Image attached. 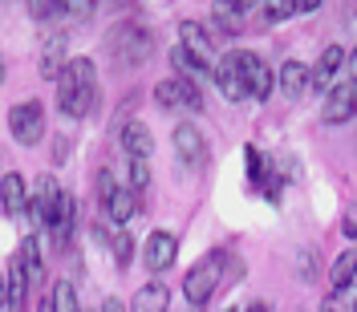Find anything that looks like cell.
Returning <instances> with one entry per match:
<instances>
[{"label": "cell", "instance_id": "obj_1", "mask_svg": "<svg viewBox=\"0 0 357 312\" xmlns=\"http://www.w3.org/2000/svg\"><path fill=\"white\" fill-rule=\"evenodd\" d=\"M93 102H98V69H93V61L77 57L57 73V106L69 118H86Z\"/></svg>", "mask_w": 357, "mask_h": 312}, {"label": "cell", "instance_id": "obj_2", "mask_svg": "<svg viewBox=\"0 0 357 312\" xmlns=\"http://www.w3.org/2000/svg\"><path fill=\"white\" fill-rule=\"evenodd\" d=\"M223 264H227L223 251L203 256L199 264L187 272V280H183V296H187L191 304H207V300L215 296V288H220V280H223Z\"/></svg>", "mask_w": 357, "mask_h": 312}, {"label": "cell", "instance_id": "obj_12", "mask_svg": "<svg viewBox=\"0 0 357 312\" xmlns=\"http://www.w3.org/2000/svg\"><path fill=\"white\" fill-rule=\"evenodd\" d=\"M175 150L187 166H203V162H207V142H203V134L195 130L191 122H183L175 130Z\"/></svg>", "mask_w": 357, "mask_h": 312}, {"label": "cell", "instance_id": "obj_27", "mask_svg": "<svg viewBox=\"0 0 357 312\" xmlns=\"http://www.w3.org/2000/svg\"><path fill=\"white\" fill-rule=\"evenodd\" d=\"M61 41H53L49 49H45V57H41V77H53L57 81V73H61Z\"/></svg>", "mask_w": 357, "mask_h": 312}, {"label": "cell", "instance_id": "obj_23", "mask_svg": "<svg viewBox=\"0 0 357 312\" xmlns=\"http://www.w3.org/2000/svg\"><path fill=\"white\" fill-rule=\"evenodd\" d=\"M256 8H260V17L272 24L289 21L292 13H296V0H256Z\"/></svg>", "mask_w": 357, "mask_h": 312}, {"label": "cell", "instance_id": "obj_17", "mask_svg": "<svg viewBox=\"0 0 357 312\" xmlns=\"http://www.w3.org/2000/svg\"><path fill=\"white\" fill-rule=\"evenodd\" d=\"M17 260H21L24 276H29V284L45 276V264H41V240H37V235H24V240H21V247H17Z\"/></svg>", "mask_w": 357, "mask_h": 312}, {"label": "cell", "instance_id": "obj_37", "mask_svg": "<svg viewBox=\"0 0 357 312\" xmlns=\"http://www.w3.org/2000/svg\"><path fill=\"white\" fill-rule=\"evenodd\" d=\"M4 300H8V292H4V280H0V309H4Z\"/></svg>", "mask_w": 357, "mask_h": 312}, {"label": "cell", "instance_id": "obj_20", "mask_svg": "<svg viewBox=\"0 0 357 312\" xmlns=\"http://www.w3.org/2000/svg\"><path fill=\"white\" fill-rule=\"evenodd\" d=\"M4 292H8V304L21 312L24 309V292H29V276H24L21 260L13 256V264H8V284H4Z\"/></svg>", "mask_w": 357, "mask_h": 312}, {"label": "cell", "instance_id": "obj_35", "mask_svg": "<svg viewBox=\"0 0 357 312\" xmlns=\"http://www.w3.org/2000/svg\"><path fill=\"white\" fill-rule=\"evenodd\" d=\"M37 312H53V300H49V296H45L41 304H37Z\"/></svg>", "mask_w": 357, "mask_h": 312}, {"label": "cell", "instance_id": "obj_36", "mask_svg": "<svg viewBox=\"0 0 357 312\" xmlns=\"http://www.w3.org/2000/svg\"><path fill=\"white\" fill-rule=\"evenodd\" d=\"M349 65H354V81H357V49H349Z\"/></svg>", "mask_w": 357, "mask_h": 312}, {"label": "cell", "instance_id": "obj_13", "mask_svg": "<svg viewBox=\"0 0 357 312\" xmlns=\"http://www.w3.org/2000/svg\"><path fill=\"white\" fill-rule=\"evenodd\" d=\"M178 256V240L171 231H155V235H146V267H155V272H167V267L175 264Z\"/></svg>", "mask_w": 357, "mask_h": 312}, {"label": "cell", "instance_id": "obj_8", "mask_svg": "<svg viewBox=\"0 0 357 312\" xmlns=\"http://www.w3.org/2000/svg\"><path fill=\"white\" fill-rule=\"evenodd\" d=\"M215 86L227 102H244L248 86H244V65H240V53H227L215 61Z\"/></svg>", "mask_w": 357, "mask_h": 312}, {"label": "cell", "instance_id": "obj_29", "mask_svg": "<svg viewBox=\"0 0 357 312\" xmlns=\"http://www.w3.org/2000/svg\"><path fill=\"white\" fill-rule=\"evenodd\" d=\"M130 251H134V240L126 231H118V235H114V260H118V267L130 264Z\"/></svg>", "mask_w": 357, "mask_h": 312}, {"label": "cell", "instance_id": "obj_34", "mask_svg": "<svg viewBox=\"0 0 357 312\" xmlns=\"http://www.w3.org/2000/svg\"><path fill=\"white\" fill-rule=\"evenodd\" d=\"M317 4H321V0H296V13H312Z\"/></svg>", "mask_w": 357, "mask_h": 312}, {"label": "cell", "instance_id": "obj_33", "mask_svg": "<svg viewBox=\"0 0 357 312\" xmlns=\"http://www.w3.org/2000/svg\"><path fill=\"white\" fill-rule=\"evenodd\" d=\"M98 312H126V309H122V300H114V296H110V300H102V309H98Z\"/></svg>", "mask_w": 357, "mask_h": 312}, {"label": "cell", "instance_id": "obj_9", "mask_svg": "<svg viewBox=\"0 0 357 312\" xmlns=\"http://www.w3.org/2000/svg\"><path fill=\"white\" fill-rule=\"evenodd\" d=\"M240 65H244V86H248V98H256V102H264L272 86H276V77H272V69L264 65V57L260 53H240Z\"/></svg>", "mask_w": 357, "mask_h": 312}, {"label": "cell", "instance_id": "obj_15", "mask_svg": "<svg viewBox=\"0 0 357 312\" xmlns=\"http://www.w3.org/2000/svg\"><path fill=\"white\" fill-rule=\"evenodd\" d=\"M122 150L130 158H151L155 138H151V130H146L142 122H126V126H122Z\"/></svg>", "mask_w": 357, "mask_h": 312}, {"label": "cell", "instance_id": "obj_4", "mask_svg": "<svg viewBox=\"0 0 357 312\" xmlns=\"http://www.w3.org/2000/svg\"><path fill=\"white\" fill-rule=\"evenodd\" d=\"M8 130H13V138H17L21 146H37L45 138L41 102H21V106H13V110H8Z\"/></svg>", "mask_w": 357, "mask_h": 312}, {"label": "cell", "instance_id": "obj_7", "mask_svg": "<svg viewBox=\"0 0 357 312\" xmlns=\"http://www.w3.org/2000/svg\"><path fill=\"white\" fill-rule=\"evenodd\" d=\"M357 114V81H337L329 89V98H325V122L329 126H345V122H354Z\"/></svg>", "mask_w": 357, "mask_h": 312}, {"label": "cell", "instance_id": "obj_19", "mask_svg": "<svg viewBox=\"0 0 357 312\" xmlns=\"http://www.w3.org/2000/svg\"><path fill=\"white\" fill-rule=\"evenodd\" d=\"M354 280H357V251H341L333 272H329V284H333V292H345L354 288Z\"/></svg>", "mask_w": 357, "mask_h": 312}, {"label": "cell", "instance_id": "obj_38", "mask_svg": "<svg viewBox=\"0 0 357 312\" xmlns=\"http://www.w3.org/2000/svg\"><path fill=\"white\" fill-rule=\"evenodd\" d=\"M244 312H268V309H264V304H248Z\"/></svg>", "mask_w": 357, "mask_h": 312}, {"label": "cell", "instance_id": "obj_10", "mask_svg": "<svg viewBox=\"0 0 357 312\" xmlns=\"http://www.w3.org/2000/svg\"><path fill=\"white\" fill-rule=\"evenodd\" d=\"M345 61H349V53H345L341 45H329V49L321 53V61L309 69V89H333Z\"/></svg>", "mask_w": 357, "mask_h": 312}, {"label": "cell", "instance_id": "obj_26", "mask_svg": "<svg viewBox=\"0 0 357 312\" xmlns=\"http://www.w3.org/2000/svg\"><path fill=\"white\" fill-rule=\"evenodd\" d=\"M29 13H33L37 21H53V17L66 13V0H29Z\"/></svg>", "mask_w": 357, "mask_h": 312}, {"label": "cell", "instance_id": "obj_22", "mask_svg": "<svg viewBox=\"0 0 357 312\" xmlns=\"http://www.w3.org/2000/svg\"><path fill=\"white\" fill-rule=\"evenodd\" d=\"M171 65H175L178 77H199V73H207V69H211V65H203L195 53H187L183 45H178V49H171Z\"/></svg>", "mask_w": 357, "mask_h": 312}, {"label": "cell", "instance_id": "obj_16", "mask_svg": "<svg viewBox=\"0 0 357 312\" xmlns=\"http://www.w3.org/2000/svg\"><path fill=\"white\" fill-rule=\"evenodd\" d=\"M171 309V292L162 288V284H146V288H138L134 292V300H130V312H167Z\"/></svg>", "mask_w": 357, "mask_h": 312}, {"label": "cell", "instance_id": "obj_31", "mask_svg": "<svg viewBox=\"0 0 357 312\" xmlns=\"http://www.w3.org/2000/svg\"><path fill=\"white\" fill-rule=\"evenodd\" d=\"M66 13H73V17L86 21L89 13H93V0H66Z\"/></svg>", "mask_w": 357, "mask_h": 312}, {"label": "cell", "instance_id": "obj_11", "mask_svg": "<svg viewBox=\"0 0 357 312\" xmlns=\"http://www.w3.org/2000/svg\"><path fill=\"white\" fill-rule=\"evenodd\" d=\"M178 41L187 53H195L203 65H211V61H220V53H215V41H211V29H203L199 21H183L178 29Z\"/></svg>", "mask_w": 357, "mask_h": 312}, {"label": "cell", "instance_id": "obj_30", "mask_svg": "<svg viewBox=\"0 0 357 312\" xmlns=\"http://www.w3.org/2000/svg\"><path fill=\"white\" fill-rule=\"evenodd\" d=\"M321 312H354V304L345 300V292H333V296H325Z\"/></svg>", "mask_w": 357, "mask_h": 312}, {"label": "cell", "instance_id": "obj_3", "mask_svg": "<svg viewBox=\"0 0 357 312\" xmlns=\"http://www.w3.org/2000/svg\"><path fill=\"white\" fill-rule=\"evenodd\" d=\"M98 203H102L106 219H114V223L134 219V211H138V195H134L126 182H114L106 171H102V178H98Z\"/></svg>", "mask_w": 357, "mask_h": 312}, {"label": "cell", "instance_id": "obj_21", "mask_svg": "<svg viewBox=\"0 0 357 312\" xmlns=\"http://www.w3.org/2000/svg\"><path fill=\"white\" fill-rule=\"evenodd\" d=\"M248 8H252L248 0H215V17L223 21V29H227V33H236V29L244 24Z\"/></svg>", "mask_w": 357, "mask_h": 312}, {"label": "cell", "instance_id": "obj_28", "mask_svg": "<svg viewBox=\"0 0 357 312\" xmlns=\"http://www.w3.org/2000/svg\"><path fill=\"white\" fill-rule=\"evenodd\" d=\"M244 158H248V182H252V187H256V182H264V158H260V150H256V146H248Z\"/></svg>", "mask_w": 357, "mask_h": 312}, {"label": "cell", "instance_id": "obj_14", "mask_svg": "<svg viewBox=\"0 0 357 312\" xmlns=\"http://www.w3.org/2000/svg\"><path fill=\"white\" fill-rule=\"evenodd\" d=\"M0 203H4V215H24L29 211V182L24 175H4L0 178Z\"/></svg>", "mask_w": 357, "mask_h": 312}, {"label": "cell", "instance_id": "obj_18", "mask_svg": "<svg viewBox=\"0 0 357 312\" xmlns=\"http://www.w3.org/2000/svg\"><path fill=\"white\" fill-rule=\"evenodd\" d=\"M280 89H284V98H301L309 89V69L301 61H284L280 65Z\"/></svg>", "mask_w": 357, "mask_h": 312}, {"label": "cell", "instance_id": "obj_32", "mask_svg": "<svg viewBox=\"0 0 357 312\" xmlns=\"http://www.w3.org/2000/svg\"><path fill=\"white\" fill-rule=\"evenodd\" d=\"M345 235H357V211H345Z\"/></svg>", "mask_w": 357, "mask_h": 312}, {"label": "cell", "instance_id": "obj_40", "mask_svg": "<svg viewBox=\"0 0 357 312\" xmlns=\"http://www.w3.org/2000/svg\"><path fill=\"white\" fill-rule=\"evenodd\" d=\"M354 312H357V300H354Z\"/></svg>", "mask_w": 357, "mask_h": 312}, {"label": "cell", "instance_id": "obj_6", "mask_svg": "<svg viewBox=\"0 0 357 312\" xmlns=\"http://www.w3.org/2000/svg\"><path fill=\"white\" fill-rule=\"evenodd\" d=\"M61 199H66V191H61L53 178H41V182H37V195H33V203H29V211H33V223L53 231V223H57V211H61Z\"/></svg>", "mask_w": 357, "mask_h": 312}, {"label": "cell", "instance_id": "obj_39", "mask_svg": "<svg viewBox=\"0 0 357 312\" xmlns=\"http://www.w3.org/2000/svg\"><path fill=\"white\" fill-rule=\"evenodd\" d=\"M0 81H4V61H0Z\"/></svg>", "mask_w": 357, "mask_h": 312}, {"label": "cell", "instance_id": "obj_24", "mask_svg": "<svg viewBox=\"0 0 357 312\" xmlns=\"http://www.w3.org/2000/svg\"><path fill=\"white\" fill-rule=\"evenodd\" d=\"M53 312H82L77 309V292H73V284L69 280H61V284H53Z\"/></svg>", "mask_w": 357, "mask_h": 312}, {"label": "cell", "instance_id": "obj_25", "mask_svg": "<svg viewBox=\"0 0 357 312\" xmlns=\"http://www.w3.org/2000/svg\"><path fill=\"white\" fill-rule=\"evenodd\" d=\"M126 187H130L134 195H142L146 187H151V171H146V158H130V171H126Z\"/></svg>", "mask_w": 357, "mask_h": 312}, {"label": "cell", "instance_id": "obj_5", "mask_svg": "<svg viewBox=\"0 0 357 312\" xmlns=\"http://www.w3.org/2000/svg\"><path fill=\"white\" fill-rule=\"evenodd\" d=\"M155 98H158V106H167V110H175V106L199 110L203 106V93L195 86V77H167V81L155 86Z\"/></svg>", "mask_w": 357, "mask_h": 312}]
</instances>
